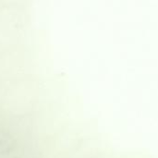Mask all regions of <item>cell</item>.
Returning <instances> with one entry per match:
<instances>
[{
  "instance_id": "obj_1",
  "label": "cell",
  "mask_w": 158,
  "mask_h": 158,
  "mask_svg": "<svg viewBox=\"0 0 158 158\" xmlns=\"http://www.w3.org/2000/svg\"><path fill=\"white\" fill-rule=\"evenodd\" d=\"M15 145V139L9 133L0 131V156L9 153Z\"/></svg>"
}]
</instances>
